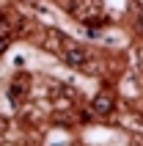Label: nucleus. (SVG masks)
Returning a JSON list of instances; mask_svg holds the SVG:
<instances>
[{"label":"nucleus","instance_id":"5","mask_svg":"<svg viewBox=\"0 0 143 146\" xmlns=\"http://www.w3.org/2000/svg\"><path fill=\"white\" fill-rule=\"evenodd\" d=\"M138 28L143 31V11H140V17H138Z\"/></svg>","mask_w":143,"mask_h":146},{"label":"nucleus","instance_id":"1","mask_svg":"<svg viewBox=\"0 0 143 146\" xmlns=\"http://www.w3.org/2000/svg\"><path fill=\"white\" fill-rule=\"evenodd\" d=\"M28 91H30V77L25 72H19L11 83V88H8V97H11V102H19V99L28 97Z\"/></svg>","mask_w":143,"mask_h":146},{"label":"nucleus","instance_id":"3","mask_svg":"<svg viewBox=\"0 0 143 146\" xmlns=\"http://www.w3.org/2000/svg\"><path fill=\"white\" fill-rule=\"evenodd\" d=\"M94 110L96 113H110L113 110V99L110 97H96L94 99Z\"/></svg>","mask_w":143,"mask_h":146},{"label":"nucleus","instance_id":"2","mask_svg":"<svg viewBox=\"0 0 143 146\" xmlns=\"http://www.w3.org/2000/svg\"><path fill=\"white\" fill-rule=\"evenodd\" d=\"M66 61H69L72 66H85V61H88V50H83V47H72V50H69V55H66Z\"/></svg>","mask_w":143,"mask_h":146},{"label":"nucleus","instance_id":"4","mask_svg":"<svg viewBox=\"0 0 143 146\" xmlns=\"http://www.w3.org/2000/svg\"><path fill=\"white\" fill-rule=\"evenodd\" d=\"M0 39H8V19L0 17Z\"/></svg>","mask_w":143,"mask_h":146}]
</instances>
